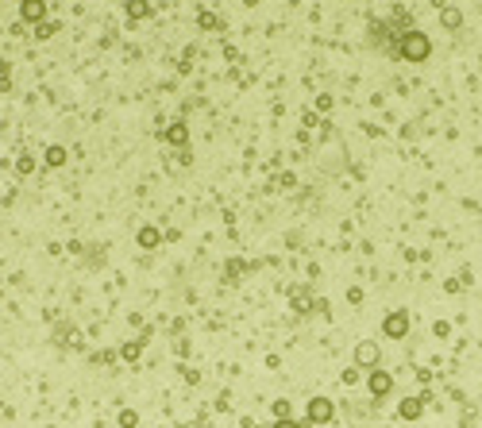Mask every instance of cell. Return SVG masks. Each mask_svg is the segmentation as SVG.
I'll use <instances>...</instances> for the list:
<instances>
[{"label": "cell", "mask_w": 482, "mask_h": 428, "mask_svg": "<svg viewBox=\"0 0 482 428\" xmlns=\"http://www.w3.org/2000/svg\"><path fill=\"white\" fill-rule=\"evenodd\" d=\"M405 54H413L417 62L428 54V42H424V35H409V39H405Z\"/></svg>", "instance_id": "1"}, {"label": "cell", "mask_w": 482, "mask_h": 428, "mask_svg": "<svg viewBox=\"0 0 482 428\" xmlns=\"http://www.w3.org/2000/svg\"><path fill=\"white\" fill-rule=\"evenodd\" d=\"M24 16L27 19H39L42 16V0H24Z\"/></svg>", "instance_id": "2"}, {"label": "cell", "mask_w": 482, "mask_h": 428, "mask_svg": "<svg viewBox=\"0 0 482 428\" xmlns=\"http://www.w3.org/2000/svg\"><path fill=\"white\" fill-rule=\"evenodd\" d=\"M274 428H293V425H290V420H282V425H274Z\"/></svg>", "instance_id": "3"}]
</instances>
